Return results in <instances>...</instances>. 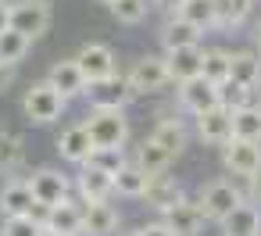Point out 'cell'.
<instances>
[{
	"label": "cell",
	"instance_id": "1",
	"mask_svg": "<svg viewBox=\"0 0 261 236\" xmlns=\"http://www.w3.org/2000/svg\"><path fill=\"white\" fill-rule=\"evenodd\" d=\"M93 147H122L129 136V122L122 115V108H93V115L83 122Z\"/></svg>",
	"mask_w": 261,
	"mask_h": 236
},
{
	"label": "cell",
	"instance_id": "2",
	"mask_svg": "<svg viewBox=\"0 0 261 236\" xmlns=\"http://www.w3.org/2000/svg\"><path fill=\"white\" fill-rule=\"evenodd\" d=\"M8 25L18 29L29 40H40L50 29V4L47 0H18V4H8Z\"/></svg>",
	"mask_w": 261,
	"mask_h": 236
},
{
	"label": "cell",
	"instance_id": "3",
	"mask_svg": "<svg viewBox=\"0 0 261 236\" xmlns=\"http://www.w3.org/2000/svg\"><path fill=\"white\" fill-rule=\"evenodd\" d=\"M65 104H68V100H65L50 83H36V86H29V93H25V100H22V111H25L29 122H36V125H50V122L61 118Z\"/></svg>",
	"mask_w": 261,
	"mask_h": 236
},
{
	"label": "cell",
	"instance_id": "4",
	"mask_svg": "<svg viewBox=\"0 0 261 236\" xmlns=\"http://www.w3.org/2000/svg\"><path fill=\"white\" fill-rule=\"evenodd\" d=\"M125 83H129V93L133 97H143V93H158V90H165L168 83H172V75H168V65H165V58H140L136 65H133V72L125 75Z\"/></svg>",
	"mask_w": 261,
	"mask_h": 236
},
{
	"label": "cell",
	"instance_id": "5",
	"mask_svg": "<svg viewBox=\"0 0 261 236\" xmlns=\"http://www.w3.org/2000/svg\"><path fill=\"white\" fill-rule=\"evenodd\" d=\"M83 97L90 100V108H125L133 93H129L125 75L111 72V75H104V79H90L86 90H83Z\"/></svg>",
	"mask_w": 261,
	"mask_h": 236
},
{
	"label": "cell",
	"instance_id": "6",
	"mask_svg": "<svg viewBox=\"0 0 261 236\" xmlns=\"http://www.w3.org/2000/svg\"><path fill=\"white\" fill-rule=\"evenodd\" d=\"M25 182H29V190H33V197L40 204H61V200L72 197V179L65 172H58V168H40Z\"/></svg>",
	"mask_w": 261,
	"mask_h": 236
},
{
	"label": "cell",
	"instance_id": "7",
	"mask_svg": "<svg viewBox=\"0 0 261 236\" xmlns=\"http://www.w3.org/2000/svg\"><path fill=\"white\" fill-rule=\"evenodd\" d=\"M197 133H200V140L211 143V147L229 143V140H232V111L222 108V104H211L207 111L197 115Z\"/></svg>",
	"mask_w": 261,
	"mask_h": 236
},
{
	"label": "cell",
	"instance_id": "8",
	"mask_svg": "<svg viewBox=\"0 0 261 236\" xmlns=\"http://www.w3.org/2000/svg\"><path fill=\"white\" fill-rule=\"evenodd\" d=\"M240 200H243V197H240V190H236L232 182L218 179V182L204 186V193H200V211H204V218L222 222V218H225V215H229Z\"/></svg>",
	"mask_w": 261,
	"mask_h": 236
},
{
	"label": "cell",
	"instance_id": "9",
	"mask_svg": "<svg viewBox=\"0 0 261 236\" xmlns=\"http://www.w3.org/2000/svg\"><path fill=\"white\" fill-rule=\"evenodd\" d=\"M165 218V225L175 232V236H197L200 232V225H204V211H200V200H179V204H172V207H165L161 211Z\"/></svg>",
	"mask_w": 261,
	"mask_h": 236
},
{
	"label": "cell",
	"instance_id": "10",
	"mask_svg": "<svg viewBox=\"0 0 261 236\" xmlns=\"http://www.w3.org/2000/svg\"><path fill=\"white\" fill-rule=\"evenodd\" d=\"M222 147H225V168L236 172V175H243V179L261 165V147H257V140H240V136H232V140L222 143Z\"/></svg>",
	"mask_w": 261,
	"mask_h": 236
},
{
	"label": "cell",
	"instance_id": "11",
	"mask_svg": "<svg viewBox=\"0 0 261 236\" xmlns=\"http://www.w3.org/2000/svg\"><path fill=\"white\" fill-rule=\"evenodd\" d=\"M75 65H79V72L86 75V83H90V79H104V75L115 72V54H111L108 43H86V47L75 54Z\"/></svg>",
	"mask_w": 261,
	"mask_h": 236
},
{
	"label": "cell",
	"instance_id": "12",
	"mask_svg": "<svg viewBox=\"0 0 261 236\" xmlns=\"http://www.w3.org/2000/svg\"><path fill=\"white\" fill-rule=\"evenodd\" d=\"M179 104H182L186 111L200 115V111H207L211 104H218V90H215V83H207L204 75L182 79V83H179Z\"/></svg>",
	"mask_w": 261,
	"mask_h": 236
},
{
	"label": "cell",
	"instance_id": "13",
	"mask_svg": "<svg viewBox=\"0 0 261 236\" xmlns=\"http://www.w3.org/2000/svg\"><path fill=\"white\" fill-rule=\"evenodd\" d=\"M47 83L65 97V100H72V97H79L83 90H86V75L79 72V65H75V58H68V61H58V65H50V72H47Z\"/></svg>",
	"mask_w": 261,
	"mask_h": 236
},
{
	"label": "cell",
	"instance_id": "14",
	"mask_svg": "<svg viewBox=\"0 0 261 236\" xmlns=\"http://www.w3.org/2000/svg\"><path fill=\"white\" fill-rule=\"evenodd\" d=\"M118 229V211L108 200L83 204V232L86 236H111Z\"/></svg>",
	"mask_w": 261,
	"mask_h": 236
},
{
	"label": "cell",
	"instance_id": "15",
	"mask_svg": "<svg viewBox=\"0 0 261 236\" xmlns=\"http://www.w3.org/2000/svg\"><path fill=\"white\" fill-rule=\"evenodd\" d=\"M72 186H75V193H79L86 204H93V200H108V197L115 193L111 175L100 172V168H93V165H83V172H79V179H75Z\"/></svg>",
	"mask_w": 261,
	"mask_h": 236
},
{
	"label": "cell",
	"instance_id": "16",
	"mask_svg": "<svg viewBox=\"0 0 261 236\" xmlns=\"http://www.w3.org/2000/svg\"><path fill=\"white\" fill-rule=\"evenodd\" d=\"M222 232L225 236H261V211L254 204H236L225 218H222Z\"/></svg>",
	"mask_w": 261,
	"mask_h": 236
},
{
	"label": "cell",
	"instance_id": "17",
	"mask_svg": "<svg viewBox=\"0 0 261 236\" xmlns=\"http://www.w3.org/2000/svg\"><path fill=\"white\" fill-rule=\"evenodd\" d=\"M200 43H190V47H175V50H168V58H165V65H168V75H172V83H182V79H193V75H200Z\"/></svg>",
	"mask_w": 261,
	"mask_h": 236
},
{
	"label": "cell",
	"instance_id": "18",
	"mask_svg": "<svg viewBox=\"0 0 261 236\" xmlns=\"http://www.w3.org/2000/svg\"><path fill=\"white\" fill-rule=\"evenodd\" d=\"M143 200L150 204V207H158V211H165V207H172V204H179L182 200V186L175 182V179H168V175H150L147 179V190H143Z\"/></svg>",
	"mask_w": 261,
	"mask_h": 236
},
{
	"label": "cell",
	"instance_id": "19",
	"mask_svg": "<svg viewBox=\"0 0 261 236\" xmlns=\"http://www.w3.org/2000/svg\"><path fill=\"white\" fill-rule=\"evenodd\" d=\"M43 229H58V232L83 236V211H79V204H75L72 197H68V200H61V204H50Z\"/></svg>",
	"mask_w": 261,
	"mask_h": 236
},
{
	"label": "cell",
	"instance_id": "20",
	"mask_svg": "<svg viewBox=\"0 0 261 236\" xmlns=\"http://www.w3.org/2000/svg\"><path fill=\"white\" fill-rule=\"evenodd\" d=\"M33 190H29V182H22V179H11L4 190H0V215L4 218H11V215H29V207H33Z\"/></svg>",
	"mask_w": 261,
	"mask_h": 236
},
{
	"label": "cell",
	"instance_id": "21",
	"mask_svg": "<svg viewBox=\"0 0 261 236\" xmlns=\"http://www.w3.org/2000/svg\"><path fill=\"white\" fill-rule=\"evenodd\" d=\"M229 79L243 83V86H257L261 83V58L257 50H240V54H229Z\"/></svg>",
	"mask_w": 261,
	"mask_h": 236
},
{
	"label": "cell",
	"instance_id": "22",
	"mask_svg": "<svg viewBox=\"0 0 261 236\" xmlns=\"http://www.w3.org/2000/svg\"><path fill=\"white\" fill-rule=\"evenodd\" d=\"M161 43H165V50L200 43V29H197V25H190L182 15H172V18H168V25L161 29Z\"/></svg>",
	"mask_w": 261,
	"mask_h": 236
},
{
	"label": "cell",
	"instance_id": "23",
	"mask_svg": "<svg viewBox=\"0 0 261 236\" xmlns=\"http://www.w3.org/2000/svg\"><path fill=\"white\" fill-rule=\"evenodd\" d=\"M90 147H93V140H90L86 125H72V129L58 140L61 158H65V161H72V165H83V161H86V154H90Z\"/></svg>",
	"mask_w": 261,
	"mask_h": 236
},
{
	"label": "cell",
	"instance_id": "24",
	"mask_svg": "<svg viewBox=\"0 0 261 236\" xmlns=\"http://www.w3.org/2000/svg\"><path fill=\"white\" fill-rule=\"evenodd\" d=\"M147 179H150V175H147V172H143L136 161H133V165L125 161V165H122V168L111 175V186H115V193H122V197H143Z\"/></svg>",
	"mask_w": 261,
	"mask_h": 236
},
{
	"label": "cell",
	"instance_id": "25",
	"mask_svg": "<svg viewBox=\"0 0 261 236\" xmlns=\"http://www.w3.org/2000/svg\"><path fill=\"white\" fill-rule=\"evenodd\" d=\"M150 140H154L161 150H168V154L175 158V154H182V147H186V129H182L179 118H165V122H158V129L150 133Z\"/></svg>",
	"mask_w": 261,
	"mask_h": 236
},
{
	"label": "cell",
	"instance_id": "26",
	"mask_svg": "<svg viewBox=\"0 0 261 236\" xmlns=\"http://www.w3.org/2000/svg\"><path fill=\"white\" fill-rule=\"evenodd\" d=\"M232 136L240 140H257L261 143V108L254 104H243L232 111Z\"/></svg>",
	"mask_w": 261,
	"mask_h": 236
},
{
	"label": "cell",
	"instance_id": "27",
	"mask_svg": "<svg viewBox=\"0 0 261 236\" xmlns=\"http://www.w3.org/2000/svg\"><path fill=\"white\" fill-rule=\"evenodd\" d=\"M29 47H33V40L29 36H22L18 29H0V61L4 65H18L25 54H29Z\"/></svg>",
	"mask_w": 261,
	"mask_h": 236
},
{
	"label": "cell",
	"instance_id": "28",
	"mask_svg": "<svg viewBox=\"0 0 261 236\" xmlns=\"http://www.w3.org/2000/svg\"><path fill=\"white\" fill-rule=\"evenodd\" d=\"M175 15H182V18H186L190 25H197L200 33L218 25V22H215V4H211V0H186V4H182Z\"/></svg>",
	"mask_w": 261,
	"mask_h": 236
},
{
	"label": "cell",
	"instance_id": "29",
	"mask_svg": "<svg viewBox=\"0 0 261 236\" xmlns=\"http://www.w3.org/2000/svg\"><path fill=\"white\" fill-rule=\"evenodd\" d=\"M200 75L207 79V83H222V79H229V54L225 50H218V47H211V50H204L200 54Z\"/></svg>",
	"mask_w": 261,
	"mask_h": 236
},
{
	"label": "cell",
	"instance_id": "30",
	"mask_svg": "<svg viewBox=\"0 0 261 236\" xmlns=\"http://www.w3.org/2000/svg\"><path fill=\"white\" fill-rule=\"evenodd\" d=\"M83 165H93V168L115 175V172L125 165V150H122V147H90V154H86Z\"/></svg>",
	"mask_w": 261,
	"mask_h": 236
},
{
	"label": "cell",
	"instance_id": "31",
	"mask_svg": "<svg viewBox=\"0 0 261 236\" xmlns=\"http://www.w3.org/2000/svg\"><path fill=\"white\" fill-rule=\"evenodd\" d=\"M168 161H172V154H168V150H161L154 140H143V147L136 150V165H140L147 175L165 172V168H168Z\"/></svg>",
	"mask_w": 261,
	"mask_h": 236
},
{
	"label": "cell",
	"instance_id": "32",
	"mask_svg": "<svg viewBox=\"0 0 261 236\" xmlns=\"http://www.w3.org/2000/svg\"><path fill=\"white\" fill-rule=\"evenodd\" d=\"M215 4V22L218 25H240L250 8H254V0H211Z\"/></svg>",
	"mask_w": 261,
	"mask_h": 236
},
{
	"label": "cell",
	"instance_id": "33",
	"mask_svg": "<svg viewBox=\"0 0 261 236\" xmlns=\"http://www.w3.org/2000/svg\"><path fill=\"white\" fill-rule=\"evenodd\" d=\"M111 15L122 22V25H140L150 11V0H111Z\"/></svg>",
	"mask_w": 261,
	"mask_h": 236
},
{
	"label": "cell",
	"instance_id": "34",
	"mask_svg": "<svg viewBox=\"0 0 261 236\" xmlns=\"http://www.w3.org/2000/svg\"><path fill=\"white\" fill-rule=\"evenodd\" d=\"M215 90H218V104L229 108V111L250 104V86H243V83H236V79H222Z\"/></svg>",
	"mask_w": 261,
	"mask_h": 236
},
{
	"label": "cell",
	"instance_id": "35",
	"mask_svg": "<svg viewBox=\"0 0 261 236\" xmlns=\"http://www.w3.org/2000/svg\"><path fill=\"white\" fill-rule=\"evenodd\" d=\"M40 222H33L29 215H11L4 218V225H0V236H40Z\"/></svg>",
	"mask_w": 261,
	"mask_h": 236
},
{
	"label": "cell",
	"instance_id": "36",
	"mask_svg": "<svg viewBox=\"0 0 261 236\" xmlns=\"http://www.w3.org/2000/svg\"><path fill=\"white\" fill-rule=\"evenodd\" d=\"M18 161H22V140L0 129V168H15Z\"/></svg>",
	"mask_w": 261,
	"mask_h": 236
},
{
	"label": "cell",
	"instance_id": "37",
	"mask_svg": "<svg viewBox=\"0 0 261 236\" xmlns=\"http://www.w3.org/2000/svg\"><path fill=\"white\" fill-rule=\"evenodd\" d=\"M140 236H175V232H172L165 222H150L147 229H140Z\"/></svg>",
	"mask_w": 261,
	"mask_h": 236
},
{
	"label": "cell",
	"instance_id": "38",
	"mask_svg": "<svg viewBox=\"0 0 261 236\" xmlns=\"http://www.w3.org/2000/svg\"><path fill=\"white\" fill-rule=\"evenodd\" d=\"M15 83V65H4V61H0V90H8Z\"/></svg>",
	"mask_w": 261,
	"mask_h": 236
},
{
	"label": "cell",
	"instance_id": "39",
	"mask_svg": "<svg viewBox=\"0 0 261 236\" xmlns=\"http://www.w3.org/2000/svg\"><path fill=\"white\" fill-rule=\"evenodd\" d=\"M247 179H250V193H254V197L261 200V165H257V168H254V172H250Z\"/></svg>",
	"mask_w": 261,
	"mask_h": 236
},
{
	"label": "cell",
	"instance_id": "40",
	"mask_svg": "<svg viewBox=\"0 0 261 236\" xmlns=\"http://www.w3.org/2000/svg\"><path fill=\"white\" fill-rule=\"evenodd\" d=\"M154 4H158V8H165L168 15H175V11H179V8L186 4V0H154Z\"/></svg>",
	"mask_w": 261,
	"mask_h": 236
},
{
	"label": "cell",
	"instance_id": "41",
	"mask_svg": "<svg viewBox=\"0 0 261 236\" xmlns=\"http://www.w3.org/2000/svg\"><path fill=\"white\" fill-rule=\"evenodd\" d=\"M0 29H8V0H0Z\"/></svg>",
	"mask_w": 261,
	"mask_h": 236
},
{
	"label": "cell",
	"instance_id": "42",
	"mask_svg": "<svg viewBox=\"0 0 261 236\" xmlns=\"http://www.w3.org/2000/svg\"><path fill=\"white\" fill-rule=\"evenodd\" d=\"M40 236H72V232H58V229H40Z\"/></svg>",
	"mask_w": 261,
	"mask_h": 236
},
{
	"label": "cell",
	"instance_id": "43",
	"mask_svg": "<svg viewBox=\"0 0 261 236\" xmlns=\"http://www.w3.org/2000/svg\"><path fill=\"white\" fill-rule=\"evenodd\" d=\"M257 58H261V25H257Z\"/></svg>",
	"mask_w": 261,
	"mask_h": 236
},
{
	"label": "cell",
	"instance_id": "44",
	"mask_svg": "<svg viewBox=\"0 0 261 236\" xmlns=\"http://www.w3.org/2000/svg\"><path fill=\"white\" fill-rule=\"evenodd\" d=\"M122 236H140V229H133V232H122Z\"/></svg>",
	"mask_w": 261,
	"mask_h": 236
},
{
	"label": "cell",
	"instance_id": "45",
	"mask_svg": "<svg viewBox=\"0 0 261 236\" xmlns=\"http://www.w3.org/2000/svg\"><path fill=\"white\" fill-rule=\"evenodd\" d=\"M104 4H111V0H104Z\"/></svg>",
	"mask_w": 261,
	"mask_h": 236
}]
</instances>
